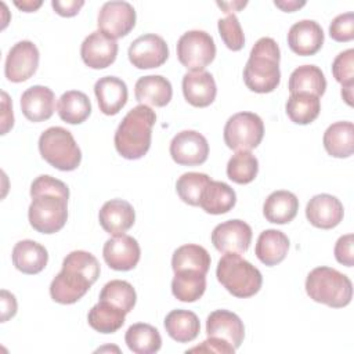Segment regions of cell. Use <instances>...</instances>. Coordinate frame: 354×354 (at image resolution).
<instances>
[{"instance_id":"cell-4","label":"cell","mask_w":354,"mask_h":354,"mask_svg":"<svg viewBox=\"0 0 354 354\" xmlns=\"http://www.w3.org/2000/svg\"><path fill=\"white\" fill-rule=\"evenodd\" d=\"M306 292L317 303L342 308L353 299V283L340 271L322 266L311 270L307 275Z\"/></svg>"},{"instance_id":"cell-6","label":"cell","mask_w":354,"mask_h":354,"mask_svg":"<svg viewBox=\"0 0 354 354\" xmlns=\"http://www.w3.org/2000/svg\"><path fill=\"white\" fill-rule=\"evenodd\" d=\"M39 151L48 165L62 171L77 169L82 160V151L72 133L59 126L48 127L40 134Z\"/></svg>"},{"instance_id":"cell-22","label":"cell","mask_w":354,"mask_h":354,"mask_svg":"<svg viewBox=\"0 0 354 354\" xmlns=\"http://www.w3.org/2000/svg\"><path fill=\"white\" fill-rule=\"evenodd\" d=\"M94 94L104 115H116L126 105L129 91L126 83L116 76L100 77L94 84Z\"/></svg>"},{"instance_id":"cell-32","label":"cell","mask_w":354,"mask_h":354,"mask_svg":"<svg viewBox=\"0 0 354 354\" xmlns=\"http://www.w3.org/2000/svg\"><path fill=\"white\" fill-rule=\"evenodd\" d=\"M124 342L129 350L136 354H153L159 351L162 346L159 330L144 322L133 324L124 335Z\"/></svg>"},{"instance_id":"cell-51","label":"cell","mask_w":354,"mask_h":354,"mask_svg":"<svg viewBox=\"0 0 354 354\" xmlns=\"http://www.w3.org/2000/svg\"><path fill=\"white\" fill-rule=\"evenodd\" d=\"M14 4H15L19 10L25 11V12H32V11H36L43 3H41L40 0H37V1H36V0H22V1L15 0Z\"/></svg>"},{"instance_id":"cell-39","label":"cell","mask_w":354,"mask_h":354,"mask_svg":"<svg viewBox=\"0 0 354 354\" xmlns=\"http://www.w3.org/2000/svg\"><path fill=\"white\" fill-rule=\"evenodd\" d=\"M100 300L108 301L112 306L119 307L127 314L136 306L137 295L130 282L122 281V279H113L104 285L100 293Z\"/></svg>"},{"instance_id":"cell-35","label":"cell","mask_w":354,"mask_h":354,"mask_svg":"<svg viewBox=\"0 0 354 354\" xmlns=\"http://www.w3.org/2000/svg\"><path fill=\"white\" fill-rule=\"evenodd\" d=\"M210 254L203 246L188 243L174 250L171 257V268L174 272L181 270H194L206 275L210 268Z\"/></svg>"},{"instance_id":"cell-8","label":"cell","mask_w":354,"mask_h":354,"mask_svg":"<svg viewBox=\"0 0 354 354\" xmlns=\"http://www.w3.org/2000/svg\"><path fill=\"white\" fill-rule=\"evenodd\" d=\"M264 123L253 112H238L224 126V142L234 151H250L261 142Z\"/></svg>"},{"instance_id":"cell-13","label":"cell","mask_w":354,"mask_h":354,"mask_svg":"<svg viewBox=\"0 0 354 354\" xmlns=\"http://www.w3.org/2000/svg\"><path fill=\"white\" fill-rule=\"evenodd\" d=\"M170 155L173 160L181 166L202 165L209 155L207 140L195 130H183L173 137Z\"/></svg>"},{"instance_id":"cell-19","label":"cell","mask_w":354,"mask_h":354,"mask_svg":"<svg viewBox=\"0 0 354 354\" xmlns=\"http://www.w3.org/2000/svg\"><path fill=\"white\" fill-rule=\"evenodd\" d=\"M206 333L207 337H220L228 342L236 350L243 342L245 326L235 313L216 310L206 319Z\"/></svg>"},{"instance_id":"cell-36","label":"cell","mask_w":354,"mask_h":354,"mask_svg":"<svg viewBox=\"0 0 354 354\" xmlns=\"http://www.w3.org/2000/svg\"><path fill=\"white\" fill-rule=\"evenodd\" d=\"M126 313L108 301H98L87 315L88 325L100 333H113L124 324Z\"/></svg>"},{"instance_id":"cell-49","label":"cell","mask_w":354,"mask_h":354,"mask_svg":"<svg viewBox=\"0 0 354 354\" xmlns=\"http://www.w3.org/2000/svg\"><path fill=\"white\" fill-rule=\"evenodd\" d=\"M3 95V115H1V134H6L14 124V116H12V106L8 98V94L6 91L1 93Z\"/></svg>"},{"instance_id":"cell-42","label":"cell","mask_w":354,"mask_h":354,"mask_svg":"<svg viewBox=\"0 0 354 354\" xmlns=\"http://www.w3.org/2000/svg\"><path fill=\"white\" fill-rule=\"evenodd\" d=\"M332 73L342 86L354 84V50L348 48L336 55L332 64Z\"/></svg>"},{"instance_id":"cell-48","label":"cell","mask_w":354,"mask_h":354,"mask_svg":"<svg viewBox=\"0 0 354 354\" xmlns=\"http://www.w3.org/2000/svg\"><path fill=\"white\" fill-rule=\"evenodd\" d=\"M17 314V300L12 293L3 289L1 290V322L8 321Z\"/></svg>"},{"instance_id":"cell-34","label":"cell","mask_w":354,"mask_h":354,"mask_svg":"<svg viewBox=\"0 0 354 354\" xmlns=\"http://www.w3.org/2000/svg\"><path fill=\"white\" fill-rule=\"evenodd\" d=\"M206 289V277L194 270H181L174 272L171 281V292L176 299L185 303L196 301Z\"/></svg>"},{"instance_id":"cell-12","label":"cell","mask_w":354,"mask_h":354,"mask_svg":"<svg viewBox=\"0 0 354 354\" xmlns=\"http://www.w3.org/2000/svg\"><path fill=\"white\" fill-rule=\"evenodd\" d=\"M39 58V50L30 40H21L15 43L6 57V77L14 83L28 80L37 71Z\"/></svg>"},{"instance_id":"cell-52","label":"cell","mask_w":354,"mask_h":354,"mask_svg":"<svg viewBox=\"0 0 354 354\" xmlns=\"http://www.w3.org/2000/svg\"><path fill=\"white\" fill-rule=\"evenodd\" d=\"M248 3L246 1H235V3H217L218 7L224 10V12L230 14L231 11H239L242 7H245Z\"/></svg>"},{"instance_id":"cell-10","label":"cell","mask_w":354,"mask_h":354,"mask_svg":"<svg viewBox=\"0 0 354 354\" xmlns=\"http://www.w3.org/2000/svg\"><path fill=\"white\" fill-rule=\"evenodd\" d=\"M136 10L127 1H106L98 12V30L112 39L130 33L136 25Z\"/></svg>"},{"instance_id":"cell-17","label":"cell","mask_w":354,"mask_h":354,"mask_svg":"<svg viewBox=\"0 0 354 354\" xmlns=\"http://www.w3.org/2000/svg\"><path fill=\"white\" fill-rule=\"evenodd\" d=\"M344 216L342 202L329 194L313 196L306 206V217L317 228L330 230L340 224Z\"/></svg>"},{"instance_id":"cell-38","label":"cell","mask_w":354,"mask_h":354,"mask_svg":"<svg viewBox=\"0 0 354 354\" xmlns=\"http://www.w3.org/2000/svg\"><path fill=\"white\" fill-rule=\"evenodd\" d=\"M259 173V160L250 151L235 152L227 163V176L236 184L252 183Z\"/></svg>"},{"instance_id":"cell-43","label":"cell","mask_w":354,"mask_h":354,"mask_svg":"<svg viewBox=\"0 0 354 354\" xmlns=\"http://www.w3.org/2000/svg\"><path fill=\"white\" fill-rule=\"evenodd\" d=\"M39 194H57L69 199L68 185L64 181L54 178L48 174H41L33 180L30 185V196L33 198Z\"/></svg>"},{"instance_id":"cell-47","label":"cell","mask_w":354,"mask_h":354,"mask_svg":"<svg viewBox=\"0 0 354 354\" xmlns=\"http://www.w3.org/2000/svg\"><path fill=\"white\" fill-rule=\"evenodd\" d=\"M51 6H53V8L55 10V12L58 15H61V17H73L84 6V1L83 0H66V1L53 0Z\"/></svg>"},{"instance_id":"cell-37","label":"cell","mask_w":354,"mask_h":354,"mask_svg":"<svg viewBox=\"0 0 354 354\" xmlns=\"http://www.w3.org/2000/svg\"><path fill=\"white\" fill-rule=\"evenodd\" d=\"M286 115L296 124H308L314 122L321 112L319 97L308 93L290 94L286 105Z\"/></svg>"},{"instance_id":"cell-15","label":"cell","mask_w":354,"mask_h":354,"mask_svg":"<svg viewBox=\"0 0 354 354\" xmlns=\"http://www.w3.org/2000/svg\"><path fill=\"white\" fill-rule=\"evenodd\" d=\"M102 256L112 270L129 271L138 264L141 249L133 236L120 234L113 235L104 243Z\"/></svg>"},{"instance_id":"cell-3","label":"cell","mask_w":354,"mask_h":354,"mask_svg":"<svg viewBox=\"0 0 354 354\" xmlns=\"http://www.w3.org/2000/svg\"><path fill=\"white\" fill-rule=\"evenodd\" d=\"M281 51L271 37L259 39L250 50L243 69V82L254 93L266 94L274 91L281 82L279 71Z\"/></svg>"},{"instance_id":"cell-31","label":"cell","mask_w":354,"mask_h":354,"mask_svg":"<svg viewBox=\"0 0 354 354\" xmlns=\"http://www.w3.org/2000/svg\"><path fill=\"white\" fill-rule=\"evenodd\" d=\"M288 88L290 94L308 93L315 97H321L326 88V79L318 66L301 65L290 73Z\"/></svg>"},{"instance_id":"cell-45","label":"cell","mask_w":354,"mask_h":354,"mask_svg":"<svg viewBox=\"0 0 354 354\" xmlns=\"http://www.w3.org/2000/svg\"><path fill=\"white\" fill-rule=\"evenodd\" d=\"M353 245H354V235L353 234L342 235L337 239L336 245H335V257L340 264H343L346 267H353L354 266Z\"/></svg>"},{"instance_id":"cell-30","label":"cell","mask_w":354,"mask_h":354,"mask_svg":"<svg viewBox=\"0 0 354 354\" xmlns=\"http://www.w3.org/2000/svg\"><path fill=\"white\" fill-rule=\"evenodd\" d=\"M167 335L177 343H188L199 335L201 324L195 313L188 310H173L165 318Z\"/></svg>"},{"instance_id":"cell-5","label":"cell","mask_w":354,"mask_h":354,"mask_svg":"<svg viewBox=\"0 0 354 354\" xmlns=\"http://www.w3.org/2000/svg\"><path fill=\"white\" fill-rule=\"evenodd\" d=\"M216 275L232 296L241 299L256 295L263 283L261 272L238 253H224L218 260Z\"/></svg>"},{"instance_id":"cell-28","label":"cell","mask_w":354,"mask_h":354,"mask_svg":"<svg viewBox=\"0 0 354 354\" xmlns=\"http://www.w3.org/2000/svg\"><path fill=\"white\" fill-rule=\"evenodd\" d=\"M325 151L333 158H348L354 151V124L335 122L324 133Z\"/></svg>"},{"instance_id":"cell-50","label":"cell","mask_w":354,"mask_h":354,"mask_svg":"<svg viewBox=\"0 0 354 354\" xmlns=\"http://www.w3.org/2000/svg\"><path fill=\"white\" fill-rule=\"evenodd\" d=\"M274 4L281 8L282 11H286V12H292V11H296L297 8L303 7L306 4V1H296V0H285V1H274Z\"/></svg>"},{"instance_id":"cell-2","label":"cell","mask_w":354,"mask_h":354,"mask_svg":"<svg viewBox=\"0 0 354 354\" xmlns=\"http://www.w3.org/2000/svg\"><path fill=\"white\" fill-rule=\"evenodd\" d=\"M155 122V111L147 105H137L129 111L115 131L113 142L118 153L130 160L142 158L151 147Z\"/></svg>"},{"instance_id":"cell-44","label":"cell","mask_w":354,"mask_h":354,"mask_svg":"<svg viewBox=\"0 0 354 354\" xmlns=\"http://www.w3.org/2000/svg\"><path fill=\"white\" fill-rule=\"evenodd\" d=\"M329 35L335 41H350L354 39V14L344 12L335 17L329 25Z\"/></svg>"},{"instance_id":"cell-29","label":"cell","mask_w":354,"mask_h":354,"mask_svg":"<svg viewBox=\"0 0 354 354\" xmlns=\"http://www.w3.org/2000/svg\"><path fill=\"white\" fill-rule=\"evenodd\" d=\"M236 203L235 191L223 181L210 180L202 192L199 206L209 214H224Z\"/></svg>"},{"instance_id":"cell-33","label":"cell","mask_w":354,"mask_h":354,"mask_svg":"<svg viewBox=\"0 0 354 354\" xmlns=\"http://www.w3.org/2000/svg\"><path fill=\"white\" fill-rule=\"evenodd\" d=\"M59 118L69 124L83 123L91 113V102L88 97L79 90L64 93L57 102Z\"/></svg>"},{"instance_id":"cell-40","label":"cell","mask_w":354,"mask_h":354,"mask_svg":"<svg viewBox=\"0 0 354 354\" xmlns=\"http://www.w3.org/2000/svg\"><path fill=\"white\" fill-rule=\"evenodd\" d=\"M210 183V177L205 173H184L176 183V191L180 199L191 206H199L203 189Z\"/></svg>"},{"instance_id":"cell-1","label":"cell","mask_w":354,"mask_h":354,"mask_svg":"<svg viewBox=\"0 0 354 354\" xmlns=\"http://www.w3.org/2000/svg\"><path fill=\"white\" fill-rule=\"evenodd\" d=\"M98 277V260L86 250H73L66 254L62 270L51 281V299L59 304H73L88 292Z\"/></svg>"},{"instance_id":"cell-26","label":"cell","mask_w":354,"mask_h":354,"mask_svg":"<svg viewBox=\"0 0 354 354\" xmlns=\"http://www.w3.org/2000/svg\"><path fill=\"white\" fill-rule=\"evenodd\" d=\"M299 210L297 196L285 189L271 192L263 205V214L267 221L274 224L290 223Z\"/></svg>"},{"instance_id":"cell-25","label":"cell","mask_w":354,"mask_h":354,"mask_svg":"<svg viewBox=\"0 0 354 354\" xmlns=\"http://www.w3.org/2000/svg\"><path fill=\"white\" fill-rule=\"evenodd\" d=\"M47 249L32 239L19 241L12 249V264L24 274H39L47 266Z\"/></svg>"},{"instance_id":"cell-27","label":"cell","mask_w":354,"mask_h":354,"mask_svg":"<svg viewBox=\"0 0 354 354\" xmlns=\"http://www.w3.org/2000/svg\"><path fill=\"white\" fill-rule=\"evenodd\" d=\"M289 250V238L278 230L270 228L263 231L256 242L254 253L257 259L271 267L279 264L288 254Z\"/></svg>"},{"instance_id":"cell-16","label":"cell","mask_w":354,"mask_h":354,"mask_svg":"<svg viewBox=\"0 0 354 354\" xmlns=\"http://www.w3.org/2000/svg\"><path fill=\"white\" fill-rule=\"evenodd\" d=\"M80 55L88 68L104 69L115 62L118 55V43L104 32L94 30L83 40Z\"/></svg>"},{"instance_id":"cell-23","label":"cell","mask_w":354,"mask_h":354,"mask_svg":"<svg viewBox=\"0 0 354 354\" xmlns=\"http://www.w3.org/2000/svg\"><path fill=\"white\" fill-rule=\"evenodd\" d=\"M55 95L46 86H32L21 95V109L30 122H43L53 116Z\"/></svg>"},{"instance_id":"cell-21","label":"cell","mask_w":354,"mask_h":354,"mask_svg":"<svg viewBox=\"0 0 354 354\" xmlns=\"http://www.w3.org/2000/svg\"><path fill=\"white\" fill-rule=\"evenodd\" d=\"M183 94L192 106H209L217 94L216 82L210 72L196 71L183 76Z\"/></svg>"},{"instance_id":"cell-9","label":"cell","mask_w":354,"mask_h":354,"mask_svg":"<svg viewBox=\"0 0 354 354\" xmlns=\"http://www.w3.org/2000/svg\"><path fill=\"white\" fill-rule=\"evenodd\" d=\"M214 57V40L205 30H188L177 41V58L191 72L203 71Z\"/></svg>"},{"instance_id":"cell-46","label":"cell","mask_w":354,"mask_h":354,"mask_svg":"<svg viewBox=\"0 0 354 354\" xmlns=\"http://www.w3.org/2000/svg\"><path fill=\"white\" fill-rule=\"evenodd\" d=\"M187 353H217V354H234L235 348L220 337H207L202 344L187 350Z\"/></svg>"},{"instance_id":"cell-24","label":"cell","mask_w":354,"mask_h":354,"mask_svg":"<svg viewBox=\"0 0 354 354\" xmlns=\"http://www.w3.org/2000/svg\"><path fill=\"white\" fill-rule=\"evenodd\" d=\"M134 95L140 105L165 106L173 97V87L166 77L160 75H148L136 82Z\"/></svg>"},{"instance_id":"cell-41","label":"cell","mask_w":354,"mask_h":354,"mask_svg":"<svg viewBox=\"0 0 354 354\" xmlns=\"http://www.w3.org/2000/svg\"><path fill=\"white\" fill-rule=\"evenodd\" d=\"M218 33L224 44L232 51H239L245 46L243 30L235 14H228L218 19Z\"/></svg>"},{"instance_id":"cell-7","label":"cell","mask_w":354,"mask_h":354,"mask_svg":"<svg viewBox=\"0 0 354 354\" xmlns=\"http://www.w3.org/2000/svg\"><path fill=\"white\" fill-rule=\"evenodd\" d=\"M29 224L41 234H55L68 220V199L57 194H39L28 209Z\"/></svg>"},{"instance_id":"cell-14","label":"cell","mask_w":354,"mask_h":354,"mask_svg":"<svg viewBox=\"0 0 354 354\" xmlns=\"http://www.w3.org/2000/svg\"><path fill=\"white\" fill-rule=\"evenodd\" d=\"M250 242V225L238 218L220 223L212 232V243L221 253H245Z\"/></svg>"},{"instance_id":"cell-11","label":"cell","mask_w":354,"mask_h":354,"mask_svg":"<svg viewBox=\"0 0 354 354\" xmlns=\"http://www.w3.org/2000/svg\"><path fill=\"white\" fill-rule=\"evenodd\" d=\"M129 59L138 69L162 66L169 58V47L163 37L155 33L138 36L129 47Z\"/></svg>"},{"instance_id":"cell-20","label":"cell","mask_w":354,"mask_h":354,"mask_svg":"<svg viewBox=\"0 0 354 354\" xmlns=\"http://www.w3.org/2000/svg\"><path fill=\"white\" fill-rule=\"evenodd\" d=\"M101 227L109 235H120L130 230L136 221L133 206L124 199H111L102 205L98 213Z\"/></svg>"},{"instance_id":"cell-18","label":"cell","mask_w":354,"mask_h":354,"mask_svg":"<svg viewBox=\"0 0 354 354\" xmlns=\"http://www.w3.org/2000/svg\"><path fill=\"white\" fill-rule=\"evenodd\" d=\"M289 48L297 55H314L324 44V30L313 19H301L293 24L288 32Z\"/></svg>"},{"instance_id":"cell-53","label":"cell","mask_w":354,"mask_h":354,"mask_svg":"<svg viewBox=\"0 0 354 354\" xmlns=\"http://www.w3.org/2000/svg\"><path fill=\"white\" fill-rule=\"evenodd\" d=\"M353 87L354 84H348V86H342V97L346 101L347 105H353Z\"/></svg>"}]
</instances>
